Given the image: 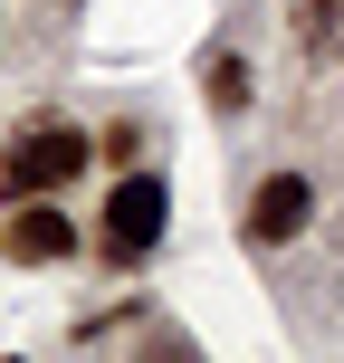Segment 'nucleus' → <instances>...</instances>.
Listing matches in <instances>:
<instances>
[{
    "instance_id": "5",
    "label": "nucleus",
    "mask_w": 344,
    "mask_h": 363,
    "mask_svg": "<svg viewBox=\"0 0 344 363\" xmlns=\"http://www.w3.org/2000/svg\"><path fill=\"white\" fill-rule=\"evenodd\" d=\"M211 106H220V115L249 106V57H211Z\"/></svg>"
},
{
    "instance_id": "4",
    "label": "nucleus",
    "mask_w": 344,
    "mask_h": 363,
    "mask_svg": "<svg viewBox=\"0 0 344 363\" xmlns=\"http://www.w3.org/2000/svg\"><path fill=\"white\" fill-rule=\"evenodd\" d=\"M0 258H19V268H57V258H77V220L57 211L48 191H38V201H10V220H0Z\"/></svg>"
},
{
    "instance_id": "1",
    "label": "nucleus",
    "mask_w": 344,
    "mask_h": 363,
    "mask_svg": "<svg viewBox=\"0 0 344 363\" xmlns=\"http://www.w3.org/2000/svg\"><path fill=\"white\" fill-rule=\"evenodd\" d=\"M96 134L67 125V115H38V125L10 134V153H0V201H38V191H67L77 172H87Z\"/></svg>"
},
{
    "instance_id": "6",
    "label": "nucleus",
    "mask_w": 344,
    "mask_h": 363,
    "mask_svg": "<svg viewBox=\"0 0 344 363\" xmlns=\"http://www.w3.org/2000/svg\"><path fill=\"white\" fill-rule=\"evenodd\" d=\"M96 153H115V163H134V153H144V125H106V134H96Z\"/></svg>"
},
{
    "instance_id": "2",
    "label": "nucleus",
    "mask_w": 344,
    "mask_h": 363,
    "mask_svg": "<svg viewBox=\"0 0 344 363\" xmlns=\"http://www.w3.org/2000/svg\"><path fill=\"white\" fill-rule=\"evenodd\" d=\"M163 230H172V182L163 172H125L106 191V211H96V249H106L115 268H144V258L163 249Z\"/></svg>"
},
{
    "instance_id": "3",
    "label": "nucleus",
    "mask_w": 344,
    "mask_h": 363,
    "mask_svg": "<svg viewBox=\"0 0 344 363\" xmlns=\"http://www.w3.org/2000/svg\"><path fill=\"white\" fill-rule=\"evenodd\" d=\"M239 230L258 239V249H287V239H306L316 230V172H268L249 191V220Z\"/></svg>"
}]
</instances>
